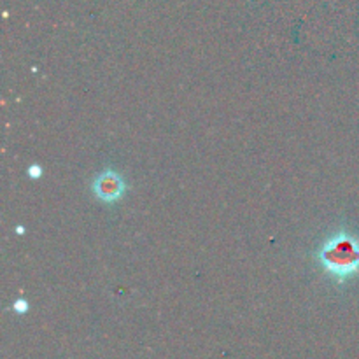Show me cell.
I'll use <instances>...</instances> for the list:
<instances>
[{
	"instance_id": "obj_4",
	"label": "cell",
	"mask_w": 359,
	"mask_h": 359,
	"mask_svg": "<svg viewBox=\"0 0 359 359\" xmlns=\"http://www.w3.org/2000/svg\"><path fill=\"white\" fill-rule=\"evenodd\" d=\"M28 175H30L32 179H39L42 175V167H39V165H32V167H28Z\"/></svg>"
},
{
	"instance_id": "obj_1",
	"label": "cell",
	"mask_w": 359,
	"mask_h": 359,
	"mask_svg": "<svg viewBox=\"0 0 359 359\" xmlns=\"http://www.w3.org/2000/svg\"><path fill=\"white\" fill-rule=\"evenodd\" d=\"M316 258L330 276L344 283L359 273V238L346 230L337 231L323 242Z\"/></svg>"
},
{
	"instance_id": "obj_3",
	"label": "cell",
	"mask_w": 359,
	"mask_h": 359,
	"mask_svg": "<svg viewBox=\"0 0 359 359\" xmlns=\"http://www.w3.org/2000/svg\"><path fill=\"white\" fill-rule=\"evenodd\" d=\"M13 311L16 314H25V312H28V302L25 298H20V300H16L13 304Z\"/></svg>"
},
{
	"instance_id": "obj_2",
	"label": "cell",
	"mask_w": 359,
	"mask_h": 359,
	"mask_svg": "<svg viewBox=\"0 0 359 359\" xmlns=\"http://www.w3.org/2000/svg\"><path fill=\"white\" fill-rule=\"evenodd\" d=\"M126 184L121 175L112 168H105L93 181V193L98 200L105 203H114L125 195Z\"/></svg>"
}]
</instances>
